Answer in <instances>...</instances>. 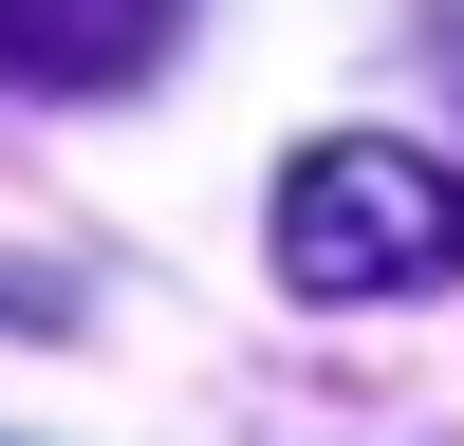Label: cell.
Instances as JSON below:
<instances>
[{
    "mask_svg": "<svg viewBox=\"0 0 464 446\" xmlns=\"http://www.w3.org/2000/svg\"><path fill=\"white\" fill-rule=\"evenodd\" d=\"M279 279L297 297H428L464 279V168L409 131H316L279 168Z\"/></svg>",
    "mask_w": 464,
    "mask_h": 446,
    "instance_id": "1",
    "label": "cell"
},
{
    "mask_svg": "<svg viewBox=\"0 0 464 446\" xmlns=\"http://www.w3.org/2000/svg\"><path fill=\"white\" fill-rule=\"evenodd\" d=\"M186 0H0V93H130L168 74Z\"/></svg>",
    "mask_w": 464,
    "mask_h": 446,
    "instance_id": "2",
    "label": "cell"
}]
</instances>
